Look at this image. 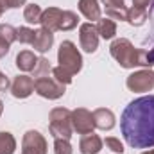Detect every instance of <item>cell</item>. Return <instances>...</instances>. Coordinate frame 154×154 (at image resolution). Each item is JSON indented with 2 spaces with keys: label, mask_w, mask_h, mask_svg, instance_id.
<instances>
[{
  "label": "cell",
  "mask_w": 154,
  "mask_h": 154,
  "mask_svg": "<svg viewBox=\"0 0 154 154\" xmlns=\"http://www.w3.org/2000/svg\"><path fill=\"white\" fill-rule=\"evenodd\" d=\"M120 131L133 149L154 147V95L131 100L120 116Z\"/></svg>",
  "instance_id": "obj_1"
},
{
  "label": "cell",
  "mask_w": 154,
  "mask_h": 154,
  "mask_svg": "<svg viewBox=\"0 0 154 154\" xmlns=\"http://www.w3.org/2000/svg\"><path fill=\"white\" fill-rule=\"evenodd\" d=\"M109 54L122 68H134L143 66L151 68L154 66V54L149 48H136L127 38H116L109 45Z\"/></svg>",
  "instance_id": "obj_2"
},
{
  "label": "cell",
  "mask_w": 154,
  "mask_h": 154,
  "mask_svg": "<svg viewBox=\"0 0 154 154\" xmlns=\"http://www.w3.org/2000/svg\"><path fill=\"white\" fill-rule=\"evenodd\" d=\"M48 131L54 140H70L74 133L72 111L66 108H54L48 113Z\"/></svg>",
  "instance_id": "obj_3"
},
{
  "label": "cell",
  "mask_w": 154,
  "mask_h": 154,
  "mask_svg": "<svg viewBox=\"0 0 154 154\" xmlns=\"http://www.w3.org/2000/svg\"><path fill=\"white\" fill-rule=\"evenodd\" d=\"M57 63L61 68H65L66 72H70L72 75H75L82 68V56L75 47L74 41L65 39L61 41L59 48H57Z\"/></svg>",
  "instance_id": "obj_4"
},
{
  "label": "cell",
  "mask_w": 154,
  "mask_h": 154,
  "mask_svg": "<svg viewBox=\"0 0 154 154\" xmlns=\"http://www.w3.org/2000/svg\"><path fill=\"white\" fill-rule=\"evenodd\" d=\"M34 91L38 93L39 97H43V99L56 100V99H61L65 95L66 86L57 82L52 75L39 77V79H34Z\"/></svg>",
  "instance_id": "obj_5"
},
{
  "label": "cell",
  "mask_w": 154,
  "mask_h": 154,
  "mask_svg": "<svg viewBox=\"0 0 154 154\" xmlns=\"http://www.w3.org/2000/svg\"><path fill=\"white\" fill-rule=\"evenodd\" d=\"M125 86L129 91H134V93H145V91H151L154 88V72L151 68H142V70H136L133 72L131 75H127L125 79Z\"/></svg>",
  "instance_id": "obj_6"
},
{
  "label": "cell",
  "mask_w": 154,
  "mask_h": 154,
  "mask_svg": "<svg viewBox=\"0 0 154 154\" xmlns=\"http://www.w3.org/2000/svg\"><path fill=\"white\" fill-rule=\"evenodd\" d=\"M47 151H48L47 140L39 131L31 129V131H27L23 134V138H22V154H47Z\"/></svg>",
  "instance_id": "obj_7"
},
{
  "label": "cell",
  "mask_w": 154,
  "mask_h": 154,
  "mask_svg": "<svg viewBox=\"0 0 154 154\" xmlns=\"http://www.w3.org/2000/svg\"><path fill=\"white\" fill-rule=\"evenodd\" d=\"M99 32H97V27L90 22L86 23H81L79 25V43H81V48L88 54H93L97 48H99Z\"/></svg>",
  "instance_id": "obj_8"
},
{
  "label": "cell",
  "mask_w": 154,
  "mask_h": 154,
  "mask_svg": "<svg viewBox=\"0 0 154 154\" xmlns=\"http://www.w3.org/2000/svg\"><path fill=\"white\" fill-rule=\"evenodd\" d=\"M72 127L79 134H88L93 133L95 124H93V113L86 108H75L72 111Z\"/></svg>",
  "instance_id": "obj_9"
},
{
  "label": "cell",
  "mask_w": 154,
  "mask_h": 154,
  "mask_svg": "<svg viewBox=\"0 0 154 154\" xmlns=\"http://www.w3.org/2000/svg\"><path fill=\"white\" fill-rule=\"evenodd\" d=\"M9 90H11V95L14 99H27L34 93V79L31 75H25V74L16 75L11 81Z\"/></svg>",
  "instance_id": "obj_10"
},
{
  "label": "cell",
  "mask_w": 154,
  "mask_h": 154,
  "mask_svg": "<svg viewBox=\"0 0 154 154\" xmlns=\"http://www.w3.org/2000/svg\"><path fill=\"white\" fill-rule=\"evenodd\" d=\"M61 16H63V9L59 7H47L41 14V22L39 25L50 32H56L59 31V25H61Z\"/></svg>",
  "instance_id": "obj_11"
},
{
  "label": "cell",
  "mask_w": 154,
  "mask_h": 154,
  "mask_svg": "<svg viewBox=\"0 0 154 154\" xmlns=\"http://www.w3.org/2000/svg\"><path fill=\"white\" fill-rule=\"evenodd\" d=\"M93 113V124L97 129L100 131H111L116 124V118H115V113L108 108H97Z\"/></svg>",
  "instance_id": "obj_12"
},
{
  "label": "cell",
  "mask_w": 154,
  "mask_h": 154,
  "mask_svg": "<svg viewBox=\"0 0 154 154\" xmlns=\"http://www.w3.org/2000/svg\"><path fill=\"white\" fill-rule=\"evenodd\" d=\"M102 145H104V140L99 134L88 133V134H82L79 142V151L81 154H97L102 151Z\"/></svg>",
  "instance_id": "obj_13"
},
{
  "label": "cell",
  "mask_w": 154,
  "mask_h": 154,
  "mask_svg": "<svg viewBox=\"0 0 154 154\" xmlns=\"http://www.w3.org/2000/svg\"><path fill=\"white\" fill-rule=\"evenodd\" d=\"M79 11L90 23L99 22L102 18V9L99 0H79Z\"/></svg>",
  "instance_id": "obj_14"
},
{
  "label": "cell",
  "mask_w": 154,
  "mask_h": 154,
  "mask_svg": "<svg viewBox=\"0 0 154 154\" xmlns=\"http://www.w3.org/2000/svg\"><path fill=\"white\" fill-rule=\"evenodd\" d=\"M54 45V32L47 31V29H38L36 31V36H34V41H32V48L39 52V54H45L52 48Z\"/></svg>",
  "instance_id": "obj_15"
},
{
  "label": "cell",
  "mask_w": 154,
  "mask_h": 154,
  "mask_svg": "<svg viewBox=\"0 0 154 154\" xmlns=\"http://www.w3.org/2000/svg\"><path fill=\"white\" fill-rule=\"evenodd\" d=\"M36 63H38V56L32 50H22V52H18V56L14 59V65L20 72H32Z\"/></svg>",
  "instance_id": "obj_16"
},
{
  "label": "cell",
  "mask_w": 154,
  "mask_h": 154,
  "mask_svg": "<svg viewBox=\"0 0 154 154\" xmlns=\"http://www.w3.org/2000/svg\"><path fill=\"white\" fill-rule=\"evenodd\" d=\"M149 18V9H142V7H134L131 5L127 9V23L133 27H142Z\"/></svg>",
  "instance_id": "obj_17"
},
{
  "label": "cell",
  "mask_w": 154,
  "mask_h": 154,
  "mask_svg": "<svg viewBox=\"0 0 154 154\" xmlns=\"http://www.w3.org/2000/svg\"><path fill=\"white\" fill-rule=\"evenodd\" d=\"M95 27H97V32H99V36L102 39H113L115 38V34H116L115 20H111V18H100Z\"/></svg>",
  "instance_id": "obj_18"
},
{
  "label": "cell",
  "mask_w": 154,
  "mask_h": 154,
  "mask_svg": "<svg viewBox=\"0 0 154 154\" xmlns=\"http://www.w3.org/2000/svg\"><path fill=\"white\" fill-rule=\"evenodd\" d=\"M41 14H43V11H41V7L38 4H25V7H23V20L27 23H31V25L39 23L41 22Z\"/></svg>",
  "instance_id": "obj_19"
},
{
  "label": "cell",
  "mask_w": 154,
  "mask_h": 154,
  "mask_svg": "<svg viewBox=\"0 0 154 154\" xmlns=\"http://www.w3.org/2000/svg\"><path fill=\"white\" fill-rule=\"evenodd\" d=\"M16 138L9 131H0V154H14Z\"/></svg>",
  "instance_id": "obj_20"
},
{
  "label": "cell",
  "mask_w": 154,
  "mask_h": 154,
  "mask_svg": "<svg viewBox=\"0 0 154 154\" xmlns=\"http://www.w3.org/2000/svg\"><path fill=\"white\" fill-rule=\"evenodd\" d=\"M52 65H50V61L47 59V57H38V63H36V66H34V70H32V79H39V77H48L52 75Z\"/></svg>",
  "instance_id": "obj_21"
},
{
  "label": "cell",
  "mask_w": 154,
  "mask_h": 154,
  "mask_svg": "<svg viewBox=\"0 0 154 154\" xmlns=\"http://www.w3.org/2000/svg\"><path fill=\"white\" fill-rule=\"evenodd\" d=\"M79 25V16H77L74 11H63V16H61V25H59V31H72Z\"/></svg>",
  "instance_id": "obj_22"
},
{
  "label": "cell",
  "mask_w": 154,
  "mask_h": 154,
  "mask_svg": "<svg viewBox=\"0 0 154 154\" xmlns=\"http://www.w3.org/2000/svg\"><path fill=\"white\" fill-rule=\"evenodd\" d=\"M36 36V31L31 27H18L16 29V41H20L22 45H32Z\"/></svg>",
  "instance_id": "obj_23"
},
{
  "label": "cell",
  "mask_w": 154,
  "mask_h": 154,
  "mask_svg": "<svg viewBox=\"0 0 154 154\" xmlns=\"http://www.w3.org/2000/svg\"><path fill=\"white\" fill-rule=\"evenodd\" d=\"M52 77L57 81V82H61V84H65V86H68L72 81H74V75L70 74V72H66L65 68H61L59 65L57 66H54L52 68Z\"/></svg>",
  "instance_id": "obj_24"
},
{
  "label": "cell",
  "mask_w": 154,
  "mask_h": 154,
  "mask_svg": "<svg viewBox=\"0 0 154 154\" xmlns=\"http://www.w3.org/2000/svg\"><path fill=\"white\" fill-rule=\"evenodd\" d=\"M149 20H151V34L143 41V48H149L154 54V0L149 5Z\"/></svg>",
  "instance_id": "obj_25"
},
{
  "label": "cell",
  "mask_w": 154,
  "mask_h": 154,
  "mask_svg": "<svg viewBox=\"0 0 154 154\" xmlns=\"http://www.w3.org/2000/svg\"><path fill=\"white\" fill-rule=\"evenodd\" d=\"M0 38H4L9 45L16 41V29L9 23H0Z\"/></svg>",
  "instance_id": "obj_26"
},
{
  "label": "cell",
  "mask_w": 154,
  "mask_h": 154,
  "mask_svg": "<svg viewBox=\"0 0 154 154\" xmlns=\"http://www.w3.org/2000/svg\"><path fill=\"white\" fill-rule=\"evenodd\" d=\"M54 154H74L70 140H54Z\"/></svg>",
  "instance_id": "obj_27"
},
{
  "label": "cell",
  "mask_w": 154,
  "mask_h": 154,
  "mask_svg": "<svg viewBox=\"0 0 154 154\" xmlns=\"http://www.w3.org/2000/svg\"><path fill=\"white\" fill-rule=\"evenodd\" d=\"M104 145L109 149V151H113L115 154H124V143L115 138V136H108L106 140H104Z\"/></svg>",
  "instance_id": "obj_28"
},
{
  "label": "cell",
  "mask_w": 154,
  "mask_h": 154,
  "mask_svg": "<svg viewBox=\"0 0 154 154\" xmlns=\"http://www.w3.org/2000/svg\"><path fill=\"white\" fill-rule=\"evenodd\" d=\"M27 0H0V5L4 9H16V7H22L25 5Z\"/></svg>",
  "instance_id": "obj_29"
},
{
  "label": "cell",
  "mask_w": 154,
  "mask_h": 154,
  "mask_svg": "<svg viewBox=\"0 0 154 154\" xmlns=\"http://www.w3.org/2000/svg\"><path fill=\"white\" fill-rule=\"evenodd\" d=\"M104 9H111V7H125L124 0H102Z\"/></svg>",
  "instance_id": "obj_30"
},
{
  "label": "cell",
  "mask_w": 154,
  "mask_h": 154,
  "mask_svg": "<svg viewBox=\"0 0 154 154\" xmlns=\"http://www.w3.org/2000/svg\"><path fill=\"white\" fill-rule=\"evenodd\" d=\"M9 48H11V45H9V43H7L4 38H0V59H2L4 56H7Z\"/></svg>",
  "instance_id": "obj_31"
},
{
  "label": "cell",
  "mask_w": 154,
  "mask_h": 154,
  "mask_svg": "<svg viewBox=\"0 0 154 154\" xmlns=\"http://www.w3.org/2000/svg\"><path fill=\"white\" fill-rule=\"evenodd\" d=\"M9 86H11V82H9V79H7V75L0 72V91H5V90H7Z\"/></svg>",
  "instance_id": "obj_32"
},
{
  "label": "cell",
  "mask_w": 154,
  "mask_h": 154,
  "mask_svg": "<svg viewBox=\"0 0 154 154\" xmlns=\"http://www.w3.org/2000/svg\"><path fill=\"white\" fill-rule=\"evenodd\" d=\"M152 0H133V5L134 7H142V9H149Z\"/></svg>",
  "instance_id": "obj_33"
},
{
  "label": "cell",
  "mask_w": 154,
  "mask_h": 154,
  "mask_svg": "<svg viewBox=\"0 0 154 154\" xmlns=\"http://www.w3.org/2000/svg\"><path fill=\"white\" fill-rule=\"evenodd\" d=\"M142 154H154V147H151L149 151H143V152H142Z\"/></svg>",
  "instance_id": "obj_34"
},
{
  "label": "cell",
  "mask_w": 154,
  "mask_h": 154,
  "mask_svg": "<svg viewBox=\"0 0 154 154\" xmlns=\"http://www.w3.org/2000/svg\"><path fill=\"white\" fill-rule=\"evenodd\" d=\"M2 111H4V102L0 100V116H2Z\"/></svg>",
  "instance_id": "obj_35"
},
{
  "label": "cell",
  "mask_w": 154,
  "mask_h": 154,
  "mask_svg": "<svg viewBox=\"0 0 154 154\" xmlns=\"http://www.w3.org/2000/svg\"><path fill=\"white\" fill-rule=\"evenodd\" d=\"M4 11H5V9H4V7L0 5V18H2V14H4Z\"/></svg>",
  "instance_id": "obj_36"
}]
</instances>
